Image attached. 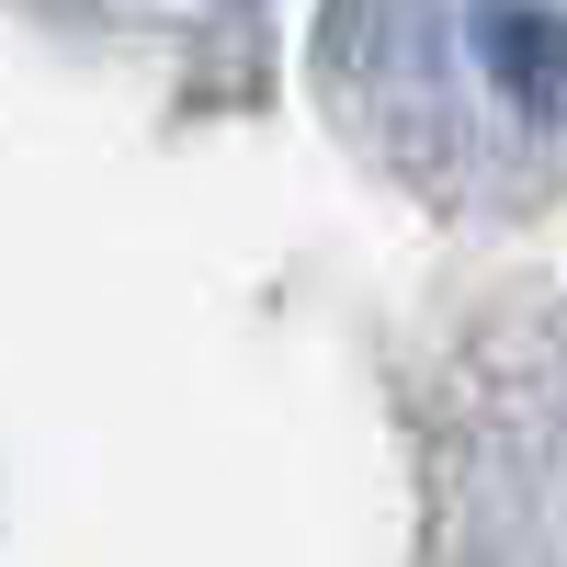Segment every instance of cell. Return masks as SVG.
I'll return each instance as SVG.
<instances>
[{
    "label": "cell",
    "mask_w": 567,
    "mask_h": 567,
    "mask_svg": "<svg viewBox=\"0 0 567 567\" xmlns=\"http://www.w3.org/2000/svg\"><path fill=\"white\" fill-rule=\"evenodd\" d=\"M465 45H477V69L523 114L567 103V12H545V0H477V12H465Z\"/></svg>",
    "instance_id": "cell-1"
}]
</instances>
